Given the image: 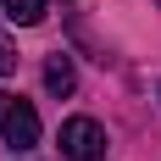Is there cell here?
I'll list each match as a JSON object with an SVG mask.
<instances>
[{
    "mask_svg": "<svg viewBox=\"0 0 161 161\" xmlns=\"http://www.w3.org/2000/svg\"><path fill=\"white\" fill-rule=\"evenodd\" d=\"M0 139L11 150H33L39 145V111H33V100L0 89Z\"/></svg>",
    "mask_w": 161,
    "mask_h": 161,
    "instance_id": "cell-1",
    "label": "cell"
},
{
    "mask_svg": "<svg viewBox=\"0 0 161 161\" xmlns=\"http://www.w3.org/2000/svg\"><path fill=\"white\" fill-rule=\"evenodd\" d=\"M61 161H106V128L95 117H67L61 122Z\"/></svg>",
    "mask_w": 161,
    "mask_h": 161,
    "instance_id": "cell-2",
    "label": "cell"
},
{
    "mask_svg": "<svg viewBox=\"0 0 161 161\" xmlns=\"http://www.w3.org/2000/svg\"><path fill=\"white\" fill-rule=\"evenodd\" d=\"M72 83H78L72 61H67V56H50V61H45V89H50V95H72Z\"/></svg>",
    "mask_w": 161,
    "mask_h": 161,
    "instance_id": "cell-3",
    "label": "cell"
},
{
    "mask_svg": "<svg viewBox=\"0 0 161 161\" xmlns=\"http://www.w3.org/2000/svg\"><path fill=\"white\" fill-rule=\"evenodd\" d=\"M0 6H6L11 22H22V28H33V22L45 17V0H0Z\"/></svg>",
    "mask_w": 161,
    "mask_h": 161,
    "instance_id": "cell-4",
    "label": "cell"
},
{
    "mask_svg": "<svg viewBox=\"0 0 161 161\" xmlns=\"http://www.w3.org/2000/svg\"><path fill=\"white\" fill-rule=\"evenodd\" d=\"M6 72H17V45L0 33V78H6Z\"/></svg>",
    "mask_w": 161,
    "mask_h": 161,
    "instance_id": "cell-5",
    "label": "cell"
}]
</instances>
